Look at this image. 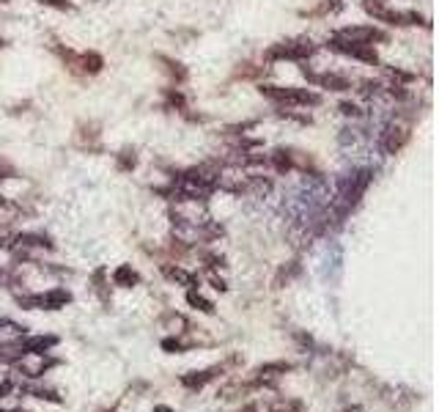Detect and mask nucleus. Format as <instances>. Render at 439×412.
<instances>
[{
    "mask_svg": "<svg viewBox=\"0 0 439 412\" xmlns=\"http://www.w3.org/2000/svg\"><path fill=\"white\" fill-rule=\"evenodd\" d=\"M0 44H3V39H0Z\"/></svg>",
    "mask_w": 439,
    "mask_h": 412,
    "instance_id": "26",
    "label": "nucleus"
},
{
    "mask_svg": "<svg viewBox=\"0 0 439 412\" xmlns=\"http://www.w3.org/2000/svg\"><path fill=\"white\" fill-rule=\"evenodd\" d=\"M3 3H8V0H3Z\"/></svg>",
    "mask_w": 439,
    "mask_h": 412,
    "instance_id": "27",
    "label": "nucleus"
},
{
    "mask_svg": "<svg viewBox=\"0 0 439 412\" xmlns=\"http://www.w3.org/2000/svg\"><path fill=\"white\" fill-rule=\"evenodd\" d=\"M11 174H14V171H11V168H8V165H6V163H0V179L11 176Z\"/></svg>",
    "mask_w": 439,
    "mask_h": 412,
    "instance_id": "21",
    "label": "nucleus"
},
{
    "mask_svg": "<svg viewBox=\"0 0 439 412\" xmlns=\"http://www.w3.org/2000/svg\"><path fill=\"white\" fill-rule=\"evenodd\" d=\"M340 110H343L346 116H357V113H360V110H357L354 105H349V102H346V105H340Z\"/></svg>",
    "mask_w": 439,
    "mask_h": 412,
    "instance_id": "20",
    "label": "nucleus"
},
{
    "mask_svg": "<svg viewBox=\"0 0 439 412\" xmlns=\"http://www.w3.org/2000/svg\"><path fill=\"white\" fill-rule=\"evenodd\" d=\"M17 347L25 354H50L58 347V336H22L17 338Z\"/></svg>",
    "mask_w": 439,
    "mask_h": 412,
    "instance_id": "7",
    "label": "nucleus"
},
{
    "mask_svg": "<svg viewBox=\"0 0 439 412\" xmlns=\"http://www.w3.org/2000/svg\"><path fill=\"white\" fill-rule=\"evenodd\" d=\"M310 80L319 83L322 88H329V91H349L351 88V83L340 74H310Z\"/></svg>",
    "mask_w": 439,
    "mask_h": 412,
    "instance_id": "11",
    "label": "nucleus"
},
{
    "mask_svg": "<svg viewBox=\"0 0 439 412\" xmlns=\"http://www.w3.org/2000/svg\"><path fill=\"white\" fill-rule=\"evenodd\" d=\"M343 412H363V407H360V404H354V407H346Z\"/></svg>",
    "mask_w": 439,
    "mask_h": 412,
    "instance_id": "24",
    "label": "nucleus"
},
{
    "mask_svg": "<svg viewBox=\"0 0 439 412\" xmlns=\"http://www.w3.org/2000/svg\"><path fill=\"white\" fill-rule=\"evenodd\" d=\"M113 283H115V286H121V289H132V286H138V283H140V275H138L129 264H121V267L113 272Z\"/></svg>",
    "mask_w": 439,
    "mask_h": 412,
    "instance_id": "10",
    "label": "nucleus"
},
{
    "mask_svg": "<svg viewBox=\"0 0 439 412\" xmlns=\"http://www.w3.org/2000/svg\"><path fill=\"white\" fill-rule=\"evenodd\" d=\"M261 94L267 99H272L277 105H285V108H308V105H319L322 97L308 91V88H283V85H261Z\"/></svg>",
    "mask_w": 439,
    "mask_h": 412,
    "instance_id": "1",
    "label": "nucleus"
},
{
    "mask_svg": "<svg viewBox=\"0 0 439 412\" xmlns=\"http://www.w3.org/2000/svg\"><path fill=\"white\" fill-rule=\"evenodd\" d=\"M316 53V47L310 42H283V44H274L267 50V58L270 60H302V58H310Z\"/></svg>",
    "mask_w": 439,
    "mask_h": 412,
    "instance_id": "3",
    "label": "nucleus"
},
{
    "mask_svg": "<svg viewBox=\"0 0 439 412\" xmlns=\"http://www.w3.org/2000/svg\"><path fill=\"white\" fill-rule=\"evenodd\" d=\"M163 275L167 281H173V283H179V286H187V289H198V278L192 275V272H187V270H181V267H173V264H165L163 267Z\"/></svg>",
    "mask_w": 439,
    "mask_h": 412,
    "instance_id": "9",
    "label": "nucleus"
},
{
    "mask_svg": "<svg viewBox=\"0 0 439 412\" xmlns=\"http://www.w3.org/2000/svg\"><path fill=\"white\" fill-rule=\"evenodd\" d=\"M187 302H190L192 308H198L201 313H215V302H212V299H206L204 295H198L195 289H190V292H187Z\"/></svg>",
    "mask_w": 439,
    "mask_h": 412,
    "instance_id": "13",
    "label": "nucleus"
},
{
    "mask_svg": "<svg viewBox=\"0 0 439 412\" xmlns=\"http://www.w3.org/2000/svg\"><path fill=\"white\" fill-rule=\"evenodd\" d=\"M236 412H258V404H245L242 410H236Z\"/></svg>",
    "mask_w": 439,
    "mask_h": 412,
    "instance_id": "22",
    "label": "nucleus"
},
{
    "mask_svg": "<svg viewBox=\"0 0 439 412\" xmlns=\"http://www.w3.org/2000/svg\"><path fill=\"white\" fill-rule=\"evenodd\" d=\"M22 393H31L33 399H42V402H53V404H60V396L50 390V388H39V385H19Z\"/></svg>",
    "mask_w": 439,
    "mask_h": 412,
    "instance_id": "12",
    "label": "nucleus"
},
{
    "mask_svg": "<svg viewBox=\"0 0 439 412\" xmlns=\"http://www.w3.org/2000/svg\"><path fill=\"white\" fill-rule=\"evenodd\" d=\"M80 63H83V72H88V74H97V72L105 66L102 56H97V53H85V56L80 58Z\"/></svg>",
    "mask_w": 439,
    "mask_h": 412,
    "instance_id": "15",
    "label": "nucleus"
},
{
    "mask_svg": "<svg viewBox=\"0 0 439 412\" xmlns=\"http://www.w3.org/2000/svg\"><path fill=\"white\" fill-rule=\"evenodd\" d=\"M335 36L346 39V42H354V44H374V42H384L387 39V33L371 28V25H365V28H340Z\"/></svg>",
    "mask_w": 439,
    "mask_h": 412,
    "instance_id": "6",
    "label": "nucleus"
},
{
    "mask_svg": "<svg viewBox=\"0 0 439 412\" xmlns=\"http://www.w3.org/2000/svg\"><path fill=\"white\" fill-rule=\"evenodd\" d=\"M17 242H22V245H36V247H47V250H53V242H50V236H42V234H19V236H17Z\"/></svg>",
    "mask_w": 439,
    "mask_h": 412,
    "instance_id": "16",
    "label": "nucleus"
},
{
    "mask_svg": "<svg viewBox=\"0 0 439 412\" xmlns=\"http://www.w3.org/2000/svg\"><path fill=\"white\" fill-rule=\"evenodd\" d=\"M190 347H192V341H184L179 333H176V338H163V349H165V352H170V354L187 352Z\"/></svg>",
    "mask_w": 439,
    "mask_h": 412,
    "instance_id": "14",
    "label": "nucleus"
},
{
    "mask_svg": "<svg viewBox=\"0 0 439 412\" xmlns=\"http://www.w3.org/2000/svg\"><path fill=\"white\" fill-rule=\"evenodd\" d=\"M17 302L22 308H28V311H36V308H42V311H60V308H66L72 302V292L58 286V289L42 292V295H19Z\"/></svg>",
    "mask_w": 439,
    "mask_h": 412,
    "instance_id": "2",
    "label": "nucleus"
},
{
    "mask_svg": "<svg viewBox=\"0 0 439 412\" xmlns=\"http://www.w3.org/2000/svg\"><path fill=\"white\" fill-rule=\"evenodd\" d=\"M154 412H173V410H170L167 404H157V407H154Z\"/></svg>",
    "mask_w": 439,
    "mask_h": 412,
    "instance_id": "23",
    "label": "nucleus"
},
{
    "mask_svg": "<svg viewBox=\"0 0 439 412\" xmlns=\"http://www.w3.org/2000/svg\"><path fill=\"white\" fill-rule=\"evenodd\" d=\"M135 151H121V157H118V168L121 171H129V168H135Z\"/></svg>",
    "mask_w": 439,
    "mask_h": 412,
    "instance_id": "18",
    "label": "nucleus"
},
{
    "mask_svg": "<svg viewBox=\"0 0 439 412\" xmlns=\"http://www.w3.org/2000/svg\"><path fill=\"white\" fill-rule=\"evenodd\" d=\"M233 363H239V357H231L228 363H220V365L204 368V371H190V374H184V377H181V385H184V388H190V390H201V388H206L209 382H215L220 374H222L228 365H233Z\"/></svg>",
    "mask_w": 439,
    "mask_h": 412,
    "instance_id": "5",
    "label": "nucleus"
},
{
    "mask_svg": "<svg viewBox=\"0 0 439 412\" xmlns=\"http://www.w3.org/2000/svg\"><path fill=\"white\" fill-rule=\"evenodd\" d=\"M3 204H6V201H3V198H0V206H3Z\"/></svg>",
    "mask_w": 439,
    "mask_h": 412,
    "instance_id": "25",
    "label": "nucleus"
},
{
    "mask_svg": "<svg viewBox=\"0 0 439 412\" xmlns=\"http://www.w3.org/2000/svg\"><path fill=\"white\" fill-rule=\"evenodd\" d=\"M0 333H11V336H25V327L11 322V319H0Z\"/></svg>",
    "mask_w": 439,
    "mask_h": 412,
    "instance_id": "17",
    "label": "nucleus"
},
{
    "mask_svg": "<svg viewBox=\"0 0 439 412\" xmlns=\"http://www.w3.org/2000/svg\"><path fill=\"white\" fill-rule=\"evenodd\" d=\"M329 47H332L335 53H340V56L357 58V60H363V63H379V56H376L374 44H354V42H346V39H338V36H332Z\"/></svg>",
    "mask_w": 439,
    "mask_h": 412,
    "instance_id": "4",
    "label": "nucleus"
},
{
    "mask_svg": "<svg viewBox=\"0 0 439 412\" xmlns=\"http://www.w3.org/2000/svg\"><path fill=\"white\" fill-rule=\"evenodd\" d=\"M406 140H409V126H406V124H390V126L384 129L382 149L387 154H395Z\"/></svg>",
    "mask_w": 439,
    "mask_h": 412,
    "instance_id": "8",
    "label": "nucleus"
},
{
    "mask_svg": "<svg viewBox=\"0 0 439 412\" xmlns=\"http://www.w3.org/2000/svg\"><path fill=\"white\" fill-rule=\"evenodd\" d=\"M39 3H44V6H55V8H69V3H66V0H39Z\"/></svg>",
    "mask_w": 439,
    "mask_h": 412,
    "instance_id": "19",
    "label": "nucleus"
}]
</instances>
